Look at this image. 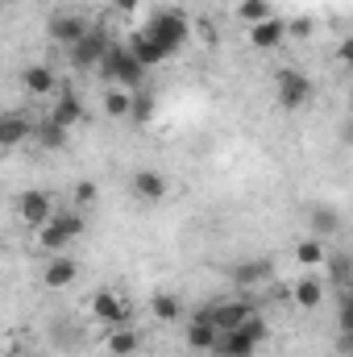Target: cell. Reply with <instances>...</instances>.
Instances as JSON below:
<instances>
[{"label":"cell","instance_id":"6da1fadb","mask_svg":"<svg viewBox=\"0 0 353 357\" xmlns=\"http://www.w3.org/2000/svg\"><path fill=\"white\" fill-rule=\"evenodd\" d=\"M96 75L108 84V88H146V67L133 59V50L125 46V42H108V50H104V59H100V67H96Z\"/></svg>","mask_w":353,"mask_h":357},{"label":"cell","instance_id":"7a4b0ae2","mask_svg":"<svg viewBox=\"0 0 353 357\" xmlns=\"http://www.w3.org/2000/svg\"><path fill=\"white\" fill-rule=\"evenodd\" d=\"M266 337H270V328H266L262 312L254 307L237 328H225V333H216V345L208 349L212 357H254L258 354V345H262Z\"/></svg>","mask_w":353,"mask_h":357},{"label":"cell","instance_id":"3957f363","mask_svg":"<svg viewBox=\"0 0 353 357\" xmlns=\"http://www.w3.org/2000/svg\"><path fill=\"white\" fill-rule=\"evenodd\" d=\"M84 229H88V220H84L80 208H67V212L54 208L50 220L38 225V245H42L46 254H67V245H75V241L84 237Z\"/></svg>","mask_w":353,"mask_h":357},{"label":"cell","instance_id":"277c9868","mask_svg":"<svg viewBox=\"0 0 353 357\" xmlns=\"http://www.w3.org/2000/svg\"><path fill=\"white\" fill-rule=\"evenodd\" d=\"M167 54H179L183 46H187V38H191V25H187V17L175 13V8H163V13H154L146 25H142Z\"/></svg>","mask_w":353,"mask_h":357},{"label":"cell","instance_id":"5b68a950","mask_svg":"<svg viewBox=\"0 0 353 357\" xmlns=\"http://www.w3.org/2000/svg\"><path fill=\"white\" fill-rule=\"evenodd\" d=\"M274 96H278V104L287 108V112H295V108H303L316 88H312V79L303 75V71H295V67H283L278 75H274Z\"/></svg>","mask_w":353,"mask_h":357},{"label":"cell","instance_id":"8992f818","mask_svg":"<svg viewBox=\"0 0 353 357\" xmlns=\"http://www.w3.org/2000/svg\"><path fill=\"white\" fill-rule=\"evenodd\" d=\"M91 316L100 320V324H108V328H121V324H129L133 320V303L125 299V295H117V291H96L91 295Z\"/></svg>","mask_w":353,"mask_h":357},{"label":"cell","instance_id":"52a82bcc","mask_svg":"<svg viewBox=\"0 0 353 357\" xmlns=\"http://www.w3.org/2000/svg\"><path fill=\"white\" fill-rule=\"evenodd\" d=\"M250 312H254V303H246V299H220V303H208L200 316H204L216 333H225V328H237Z\"/></svg>","mask_w":353,"mask_h":357},{"label":"cell","instance_id":"ba28073f","mask_svg":"<svg viewBox=\"0 0 353 357\" xmlns=\"http://www.w3.org/2000/svg\"><path fill=\"white\" fill-rule=\"evenodd\" d=\"M84 116H88V108H84L80 91L67 88V84H59V91H54V108H50V121L63 125V129H71V125H80Z\"/></svg>","mask_w":353,"mask_h":357},{"label":"cell","instance_id":"9c48e42d","mask_svg":"<svg viewBox=\"0 0 353 357\" xmlns=\"http://www.w3.org/2000/svg\"><path fill=\"white\" fill-rule=\"evenodd\" d=\"M104 50H108V38L91 25L88 33L71 46V63H75L80 71H96V67H100V59H104Z\"/></svg>","mask_w":353,"mask_h":357},{"label":"cell","instance_id":"30bf717a","mask_svg":"<svg viewBox=\"0 0 353 357\" xmlns=\"http://www.w3.org/2000/svg\"><path fill=\"white\" fill-rule=\"evenodd\" d=\"M88 29H91V21L84 13H54V17H50V38H54L59 46H67V50H71Z\"/></svg>","mask_w":353,"mask_h":357},{"label":"cell","instance_id":"8fae6325","mask_svg":"<svg viewBox=\"0 0 353 357\" xmlns=\"http://www.w3.org/2000/svg\"><path fill=\"white\" fill-rule=\"evenodd\" d=\"M17 212H21V220L25 225H46L50 220V212H54V199L46 195V191H38V187H29V191H21L17 195Z\"/></svg>","mask_w":353,"mask_h":357},{"label":"cell","instance_id":"7c38bea8","mask_svg":"<svg viewBox=\"0 0 353 357\" xmlns=\"http://www.w3.org/2000/svg\"><path fill=\"white\" fill-rule=\"evenodd\" d=\"M291 299H295L299 312H316V307L324 303V278H320V270H308L303 278H295Z\"/></svg>","mask_w":353,"mask_h":357},{"label":"cell","instance_id":"4fadbf2b","mask_svg":"<svg viewBox=\"0 0 353 357\" xmlns=\"http://www.w3.org/2000/svg\"><path fill=\"white\" fill-rule=\"evenodd\" d=\"M33 137V121L25 112H0V150H13Z\"/></svg>","mask_w":353,"mask_h":357},{"label":"cell","instance_id":"5bb4252c","mask_svg":"<svg viewBox=\"0 0 353 357\" xmlns=\"http://www.w3.org/2000/svg\"><path fill=\"white\" fill-rule=\"evenodd\" d=\"M287 42V21L283 17H266L258 25H250V46L254 50H278Z\"/></svg>","mask_w":353,"mask_h":357},{"label":"cell","instance_id":"9a60e30c","mask_svg":"<svg viewBox=\"0 0 353 357\" xmlns=\"http://www.w3.org/2000/svg\"><path fill=\"white\" fill-rule=\"evenodd\" d=\"M80 278V262L75 258H67V254H50V262L42 270V282L50 287V291H63V287H71Z\"/></svg>","mask_w":353,"mask_h":357},{"label":"cell","instance_id":"2e32d148","mask_svg":"<svg viewBox=\"0 0 353 357\" xmlns=\"http://www.w3.org/2000/svg\"><path fill=\"white\" fill-rule=\"evenodd\" d=\"M125 46H129V50H133V59H137V63H142V67H146V71H150V67H158V63H167V59H171V54H167V50H163V46H158V42H154V38H150V33H146V29H137V33H133V38H125Z\"/></svg>","mask_w":353,"mask_h":357},{"label":"cell","instance_id":"e0dca14e","mask_svg":"<svg viewBox=\"0 0 353 357\" xmlns=\"http://www.w3.org/2000/svg\"><path fill=\"white\" fill-rule=\"evenodd\" d=\"M21 88L29 91V96H54L59 91V75H54V67L33 63V67L21 71Z\"/></svg>","mask_w":353,"mask_h":357},{"label":"cell","instance_id":"ac0fdd59","mask_svg":"<svg viewBox=\"0 0 353 357\" xmlns=\"http://www.w3.org/2000/svg\"><path fill=\"white\" fill-rule=\"evenodd\" d=\"M167 187H171V183H167L163 171H150V167H146V171L133 175V191H137V199H146V204H158V199L167 195Z\"/></svg>","mask_w":353,"mask_h":357},{"label":"cell","instance_id":"d6986e66","mask_svg":"<svg viewBox=\"0 0 353 357\" xmlns=\"http://www.w3.org/2000/svg\"><path fill=\"white\" fill-rule=\"evenodd\" d=\"M295 262L303 270H324V262H329V245L320 241V237H303L299 245H295Z\"/></svg>","mask_w":353,"mask_h":357},{"label":"cell","instance_id":"ffe728a7","mask_svg":"<svg viewBox=\"0 0 353 357\" xmlns=\"http://www.w3.org/2000/svg\"><path fill=\"white\" fill-rule=\"evenodd\" d=\"M104 345H108V354H112V357H133V354H137V345H142V337H137V328H133V324H121V328H112V333H108V341H104Z\"/></svg>","mask_w":353,"mask_h":357},{"label":"cell","instance_id":"44dd1931","mask_svg":"<svg viewBox=\"0 0 353 357\" xmlns=\"http://www.w3.org/2000/svg\"><path fill=\"white\" fill-rule=\"evenodd\" d=\"M187 345H191L195 354H208V349L216 345V328H212L200 312H195V316H191V324H187Z\"/></svg>","mask_w":353,"mask_h":357},{"label":"cell","instance_id":"7402d4cb","mask_svg":"<svg viewBox=\"0 0 353 357\" xmlns=\"http://www.w3.org/2000/svg\"><path fill=\"white\" fill-rule=\"evenodd\" d=\"M67 137H71V129L54 125L50 116H46L42 125H33V142H38L42 150H63V146H67Z\"/></svg>","mask_w":353,"mask_h":357},{"label":"cell","instance_id":"603a6c76","mask_svg":"<svg viewBox=\"0 0 353 357\" xmlns=\"http://www.w3.org/2000/svg\"><path fill=\"white\" fill-rule=\"evenodd\" d=\"M104 112L117 116V121L129 116V112H133V91L129 88H104Z\"/></svg>","mask_w":353,"mask_h":357},{"label":"cell","instance_id":"cb8c5ba5","mask_svg":"<svg viewBox=\"0 0 353 357\" xmlns=\"http://www.w3.org/2000/svg\"><path fill=\"white\" fill-rule=\"evenodd\" d=\"M150 312H154V320L171 324V320L183 316V303H179V295H171V291H158V295L150 299Z\"/></svg>","mask_w":353,"mask_h":357},{"label":"cell","instance_id":"d4e9b609","mask_svg":"<svg viewBox=\"0 0 353 357\" xmlns=\"http://www.w3.org/2000/svg\"><path fill=\"white\" fill-rule=\"evenodd\" d=\"M237 17H241L246 25H258L266 17H274V8H270V0H241V4H237Z\"/></svg>","mask_w":353,"mask_h":357},{"label":"cell","instance_id":"484cf974","mask_svg":"<svg viewBox=\"0 0 353 357\" xmlns=\"http://www.w3.org/2000/svg\"><path fill=\"white\" fill-rule=\"evenodd\" d=\"M312 229H316V237L324 241V237H333V233L341 229V216H337L333 208H316V212H312Z\"/></svg>","mask_w":353,"mask_h":357},{"label":"cell","instance_id":"4316f807","mask_svg":"<svg viewBox=\"0 0 353 357\" xmlns=\"http://www.w3.org/2000/svg\"><path fill=\"white\" fill-rule=\"evenodd\" d=\"M262 274H266V262H241V266L233 270V282L250 287V282H262Z\"/></svg>","mask_w":353,"mask_h":357},{"label":"cell","instance_id":"83f0119b","mask_svg":"<svg viewBox=\"0 0 353 357\" xmlns=\"http://www.w3.org/2000/svg\"><path fill=\"white\" fill-rule=\"evenodd\" d=\"M137 91H142V96H133V112H129V116H137V121H150V116H154V96H150L146 88H137Z\"/></svg>","mask_w":353,"mask_h":357},{"label":"cell","instance_id":"f1b7e54d","mask_svg":"<svg viewBox=\"0 0 353 357\" xmlns=\"http://www.w3.org/2000/svg\"><path fill=\"white\" fill-rule=\"evenodd\" d=\"M96 195H100V187H96V183H80V187H75V208H80V212H88L91 204H96Z\"/></svg>","mask_w":353,"mask_h":357},{"label":"cell","instance_id":"f546056e","mask_svg":"<svg viewBox=\"0 0 353 357\" xmlns=\"http://www.w3.org/2000/svg\"><path fill=\"white\" fill-rule=\"evenodd\" d=\"M112 4H117V13H121V17H129V13H137V4H142V0H112Z\"/></svg>","mask_w":353,"mask_h":357},{"label":"cell","instance_id":"4dcf8cb0","mask_svg":"<svg viewBox=\"0 0 353 357\" xmlns=\"http://www.w3.org/2000/svg\"><path fill=\"white\" fill-rule=\"evenodd\" d=\"M0 357H17V354H0Z\"/></svg>","mask_w":353,"mask_h":357},{"label":"cell","instance_id":"1f68e13d","mask_svg":"<svg viewBox=\"0 0 353 357\" xmlns=\"http://www.w3.org/2000/svg\"><path fill=\"white\" fill-rule=\"evenodd\" d=\"M33 357H42V354H33Z\"/></svg>","mask_w":353,"mask_h":357}]
</instances>
